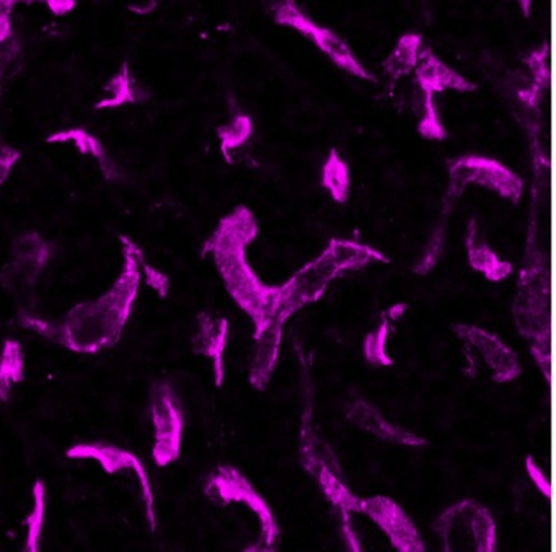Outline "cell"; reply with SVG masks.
<instances>
[{
    "label": "cell",
    "mask_w": 556,
    "mask_h": 552,
    "mask_svg": "<svg viewBox=\"0 0 556 552\" xmlns=\"http://www.w3.org/2000/svg\"><path fill=\"white\" fill-rule=\"evenodd\" d=\"M119 242L123 246L122 274L105 295L76 305L63 323H51L24 310L18 313V323L77 354H99L116 346L138 298L141 285L139 258L144 253L126 235H119Z\"/></svg>",
    "instance_id": "1"
},
{
    "label": "cell",
    "mask_w": 556,
    "mask_h": 552,
    "mask_svg": "<svg viewBox=\"0 0 556 552\" xmlns=\"http://www.w3.org/2000/svg\"><path fill=\"white\" fill-rule=\"evenodd\" d=\"M258 232L255 214L239 206L220 220L203 246V256H213L227 292L249 314L255 333L273 320L279 304V285L265 284L247 259V248Z\"/></svg>",
    "instance_id": "2"
},
{
    "label": "cell",
    "mask_w": 556,
    "mask_h": 552,
    "mask_svg": "<svg viewBox=\"0 0 556 552\" xmlns=\"http://www.w3.org/2000/svg\"><path fill=\"white\" fill-rule=\"evenodd\" d=\"M377 261L389 262V258L363 243L331 240L327 249L315 261L295 272L285 285H279L278 308L268 324L285 326L295 311L317 301L334 279L341 278L344 272L356 271Z\"/></svg>",
    "instance_id": "3"
},
{
    "label": "cell",
    "mask_w": 556,
    "mask_h": 552,
    "mask_svg": "<svg viewBox=\"0 0 556 552\" xmlns=\"http://www.w3.org/2000/svg\"><path fill=\"white\" fill-rule=\"evenodd\" d=\"M149 414L154 428L152 458L157 466H168L180 458L185 431V411L170 383L164 380L154 383Z\"/></svg>",
    "instance_id": "4"
},
{
    "label": "cell",
    "mask_w": 556,
    "mask_h": 552,
    "mask_svg": "<svg viewBox=\"0 0 556 552\" xmlns=\"http://www.w3.org/2000/svg\"><path fill=\"white\" fill-rule=\"evenodd\" d=\"M452 193L460 194L468 184H477L493 191L503 200L519 203L523 194V181L519 175L494 158L483 155H465L451 162L448 167Z\"/></svg>",
    "instance_id": "5"
},
{
    "label": "cell",
    "mask_w": 556,
    "mask_h": 552,
    "mask_svg": "<svg viewBox=\"0 0 556 552\" xmlns=\"http://www.w3.org/2000/svg\"><path fill=\"white\" fill-rule=\"evenodd\" d=\"M71 460H93L100 463L102 470L109 474L125 473L132 471L141 484L142 502H144L146 518H148L149 528L155 531L157 528V516H155L154 489H152L151 477L146 470L138 454L116 445L105 444V441H93V444L73 445L66 451Z\"/></svg>",
    "instance_id": "6"
},
{
    "label": "cell",
    "mask_w": 556,
    "mask_h": 552,
    "mask_svg": "<svg viewBox=\"0 0 556 552\" xmlns=\"http://www.w3.org/2000/svg\"><path fill=\"white\" fill-rule=\"evenodd\" d=\"M53 256L51 243L45 242L37 232L24 233L14 240L11 261L0 274V282L11 291L34 287Z\"/></svg>",
    "instance_id": "7"
},
{
    "label": "cell",
    "mask_w": 556,
    "mask_h": 552,
    "mask_svg": "<svg viewBox=\"0 0 556 552\" xmlns=\"http://www.w3.org/2000/svg\"><path fill=\"white\" fill-rule=\"evenodd\" d=\"M464 343L470 344L475 352L490 367L491 378L496 383H509L520 375V363L516 354L494 334L488 333L483 328L460 324L455 330Z\"/></svg>",
    "instance_id": "8"
},
{
    "label": "cell",
    "mask_w": 556,
    "mask_h": 552,
    "mask_svg": "<svg viewBox=\"0 0 556 552\" xmlns=\"http://www.w3.org/2000/svg\"><path fill=\"white\" fill-rule=\"evenodd\" d=\"M230 324L229 320L219 314H211L207 311L197 317V333L193 336V350L206 357L213 363L214 382L223 386L226 369H224V356L229 346Z\"/></svg>",
    "instance_id": "9"
},
{
    "label": "cell",
    "mask_w": 556,
    "mask_h": 552,
    "mask_svg": "<svg viewBox=\"0 0 556 552\" xmlns=\"http://www.w3.org/2000/svg\"><path fill=\"white\" fill-rule=\"evenodd\" d=\"M465 246H467L468 265L475 271L483 274L486 281L501 282L513 274V265L506 259H501L496 252L488 245L486 240L481 236L477 219H471L468 223Z\"/></svg>",
    "instance_id": "10"
},
{
    "label": "cell",
    "mask_w": 556,
    "mask_h": 552,
    "mask_svg": "<svg viewBox=\"0 0 556 552\" xmlns=\"http://www.w3.org/2000/svg\"><path fill=\"white\" fill-rule=\"evenodd\" d=\"M348 415L354 419V422L361 425V427L367 428V431L374 432V434L380 435V437L389 438V440L403 441V444L419 445L422 444L421 438L416 435L409 434V432L403 431V428L396 427V425L390 424L386 419L380 415L372 406L367 405L366 401H354L348 409Z\"/></svg>",
    "instance_id": "11"
},
{
    "label": "cell",
    "mask_w": 556,
    "mask_h": 552,
    "mask_svg": "<svg viewBox=\"0 0 556 552\" xmlns=\"http://www.w3.org/2000/svg\"><path fill=\"white\" fill-rule=\"evenodd\" d=\"M48 142H74L76 147L79 149L80 154L93 155V157L97 158L103 177H105V180L110 181V183H118V181H123V178H125L122 168L110 158L106 149L103 147L96 138L87 134V132L80 131V129L51 136Z\"/></svg>",
    "instance_id": "12"
},
{
    "label": "cell",
    "mask_w": 556,
    "mask_h": 552,
    "mask_svg": "<svg viewBox=\"0 0 556 552\" xmlns=\"http://www.w3.org/2000/svg\"><path fill=\"white\" fill-rule=\"evenodd\" d=\"M25 378L24 349L17 341H5L0 352V401L8 402L12 388Z\"/></svg>",
    "instance_id": "13"
},
{
    "label": "cell",
    "mask_w": 556,
    "mask_h": 552,
    "mask_svg": "<svg viewBox=\"0 0 556 552\" xmlns=\"http://www.w3.org/2000/svg\"><path fill=\"white\" fill-rule=\"evenodd\" d=\"M320 180L321 187L327 190L334 203H348L351 194L350 167L334 149H331L324 167H321Z\"/></svg>",
    "instance_id": "14"
},
{
    "label": "cell",
    "mask_w": 556,
    "mask_h": 552,
    "mask_svg": "<svg viewBox=\"0 0 556 552\" xmlns=\"http://www.w3.org/2000/svg\"><path fill=\"white\" fill-rule=\"evenodd\" d=\"M393 323L386 317V313L380 317L379 324L376 330L367 334L363 344L364 359L369 365L372 367H389L393 365V359L389 354V337L392 334Z\"/></svg>",
    "instance_id": "15"
},
{
    "label": "cell",
    "mask_w": 556,
    "mask_h": 552,
    "mask_svg": "<svg viewBox=\"0 0 556 552\" xmlns=\"http://www.w3.org/2000/svg\"><path fill=\"white\" fill-rule=\"evenodd\" d=\"M45 519H47V486L43 480H37L34 486V509L27 519L24 552H41Z\"/></svg>",
    "instance_id": "16"
},
{
    "label": "cell",
    "mask_w": 556,
    "mask_h": 552,
    "mask_svg": "<svg viewBox=\"0 0 556 552\" xmlns=\"http://www.w3.org/2000/svg\"><path fill=\"white\" fill-rule=\"evenodd\" d=\"M253 132V125L249 116H237L229 126L220 129V147L227 162H232V152L247 144Z\"/></svg>",
    "instance_id": "17"
},
{
    "label": "cell",
    "mask_w": 556,
    "mask_h": 552,
    "mask_svg": "<svg viewBox=\"0 0 556 552\" xmlns=\"http://www.w3.org/2000/svg\"><path fill=\"white\" fill-rule=\"evenodd\" d=\"M444 246L445 227L438 226L434 232H432L431 239L426 243L425 252H422L421 258L418 259L415 268H413V272L419 275H426L428 272H431L435 265H438L439 259H441Z\"/></svg>",
    "instance_id": "18"
},
{
    "label": "cell",
    "mask_w": 556,
    "mask_h": 552,
    "mask_svg": "<svg viewBox=\"0 0 556 552\" xmlns=\"http://www.w3.org/2000/svg\"><path fill=\"white\" fill-rule=\"evenodd\" d=\"M139 268L144 272L146 284L152 288V291L157 292L159 297L167 298L168 294H170L172 282L168 279L167 274L159 271L154 266L149 265L148 259H146L144 253H142L141 258H139Z\"/></svg>",
    "instance_id": "19"
},
{
    "label": "cell",
    "mask_w": 556,
    "mask_h": 552,
    "mask_svg": "<svg viewBox=\"0 0 556 552\" xmlns=\"http://www.w3.org/2000/svg\"><path fill=\"white\" fill-rule=\"evenodd\" d=\"M418 129L419 134H421L422 138L429 139V141H444V139L447 138L444 126L439 121V116L438 113H435L431 99H428V103H426L425 116H422Z\"/></svg>",
    "instance_id": "20"
},
{
    "label": "cell",
    "mask_w": 556,
    "mask_h": 552,
    "mask_svg": "<svg viewBox=\"0 0 556 552\" xmlns=\"http://www.w3.org/2000/svg\"><path fill=\"white\" fill-rule=\"evenodd\" d=\"M18 161H21V152L11 147H0V187L5 183Z\"/></svg>",
    "instance_id": "21"
},
{
    "label": "cell",
    "mask_w": 556,
    "mask_h": 552,
    "mask_svg": "<svg viewBox=\"0 0 556 552\" xmlns=\"http://www.w3.org/2000/svg\"><path fill=\"white\" fill-rule=\"evenodd\" d=\"M406 310H408V305L406 304H393L392 307H389V310L383 311L386 317L389 318L392 323L395 321L402 320L405 317Z\"/></svg>",
    "instance_id": "22"
}]
</instances>
